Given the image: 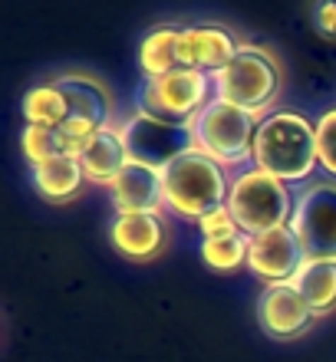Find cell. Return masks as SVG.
<instances>
[{"mask_svg": "<svg viewBox=\"0 0 336 362\" xmlns=\"http://www.w3.org/2000/svg\"><path fill=\"white\" fill-rule=\"evenodd\" d=\"M214 99L238 105L244 112L264 119V109L274 105L280 93V63L274 53L254 43H241L234 59L221 73H214Z\"/></svg>", "mask_w": 336, "mask_h": 362, "instance_id": "277c9868", "label": "cell"}, {"mask_svg": "<svg viewBox=\"0 0 336 362\" xmlns=\"http://www.w3.org/2000/svg\"><path fill=\"white\" fill-rule=\"evenodd\" d=\"M53 83L63 89L66 105H69L66 122L57 129L59 148H63V155H76L79 158V152L93 142V135L103 132L109 125L112 105H109L106 89L89 76H59Z\"/></svg>", "mask_w": 336, "mask_h": 362, "instance_id": "52a82bcc", "label": "cell"}, {"mask_svg": "<svg viewBox=\"0 0 336 362\" xmlns=\"http://www.w3.org/2000/svg\"><path fill=\"white\" fill-rule=\"evenodd\" d=\"M198 228H202V240H221V238H238V234H244V230L238 228L234 214L228 211V204L212 211V214H204V218L198 221Z\"/></svg>", "mask_w": 336, "mask_h": 362, "instance_id": "603a6c76", "label": "cell"}, {"mask_svg": "<svg viewBox=\"0 0 336 362\" xmlns=\"http://www.w3.org/2000/svg\"><path fill=\"white\" fill-rule=\"evenodd\" d=\"M20 148H23V158H27L33 168L50 162V158H57V155H63L57 129H43V125H23V132H20Z\"/></svg>", "mask_w": 336, "mask_h": 362, "instance_id": "44dd1931", "label": "cell"}, {"mask_svg": "<svg viewBox=\"0 0 336 362\" xmlns=\"http://www.w3.org/2000/svg\"><path fill=\"white\" fill-rule=\"evenodd\" d=\"M178 37H182V27H175V23H165V27L145 33L142 47H139V66H142L145 79L178 69Z\"/></svg>", "mask_w": 336, "mask_h": 362, "instance_id": "ac0fdd59", "label": "cell"}, {"mask_svg": "<svg viewBox=\"0 0 336 362\" xmlns=\"http://www.w3.org/2000/svg\"><path fill=\"white\" fill-rule=\"evenodd\" d=\"M303 264H307V254H303V244L290 224L267 230L260 238H250L248 267L257 276H264L267 284H290Z\"/></svg>", "mask_w": 336, "mask_h": 362, "instance_id": "8fae6325", "label": "cell"}, {"mask_svg": "<svg viewBox=\"0 0 336 362\" xmlns=\"http://www.w3.org/2000/svg\"><path fill=\"white\" fill-rule=\"evenodd\" d=\"M313 310L307 300L300 296V290L290 284H267L264 293L257 296V323L270 339H294V336L307 333L313 326Z\"/></svg>", "mask_w": 336, "mask_h": 362, "instance_id": "30bf717a", "label": "cell"}, {"mask_svg": "<svg viewBox=\"0 0 336 362\" xmlns=\"http://www.w3.org/2000/svg\"><path fill=\"white\" fill-rule=\"evenodd\" d=\"M294 201H297V194H290V185L260 172L257 165H248L231 178L228 211L234 214L238 228L248 238H260L267 230L287 228L294 218Z\"/></svg>", "mask_w": 336, "mask_h": 362, "instance_id": "3957f363", "label": "cell"}, {"mask_svg": "<svg viewBox=\"0 0 336 362\" xmlns=\"http://www.w3.org/2000/svg\"><path fill=\"white\" fill-rule=\"evenodd\" d=\"M109 240L125 260H152L165 247V221L152 211H132V214H115L109 224Z\"/></svg>", "mask_w": 336, "mask_h": 362, "instance_id": "4fadbf2b", "label": "cell"}, {"mask_svg": "<svg viewBox=\"0 0 336 362\" xmlns=\"http://www.w3.org/2000/svg\"><path fill=\"white\" fill-rule=\"evenodd\" d=\"M109 201H112L115 214H132V211H152L165 208V188L162 172L152 165L129 162L122 172L109 181Z\"/></svg>", "mask_w": 336, "mask_h": 362, "instance_id": "5bb4252c", "label": "cell"}, {"mask_svg": "<svg viewBox=\"0 0 336 362\" xmlns=\"http://www.w3.org/2000/svg\"><path fill=\"white\" fill-rule=\"evenodd\" d=\"M254 165L274 175L284 185L307 181L320 165L317 158V125L300 112H267L254 135Z\"/></svg>", "mask_w": 336, "mask_h": 362, "instance_id": "6da1fadb", "label": "cell"}, {"mask_svg": "<svg viewBox=\"0 0 336 362\" xmlns=\"http://www.w3.org/2000/svg\"><path fill=\"white\" fill-rule=\"evenodd\" d=\"M313 27L323 37H336V0H327V4L313 7Z\"/></svg>", "mask_w": 336, "mask_h": 362, "instance_id": "cb8c5ba5", "label": "cell"}, {"mask_svg": "<svg viewBox=\"0 0 336 362\" xmlns=\"http://www.w3.org/2000/svg\"><path fill=\"white\" fill-rule=\"evenodd\" d=\"M83 181L86 175H83L76 155H57L33 168V185L47 201H69L73 194H79Z\"/></svg>", "mask_w": 336, "mask_h": 362, "instance_id": "2e32d148", "label": "cell"}, {"mask_svg": "<svg viewBox=\"0 0 336 362\" xmlns=\"http://www.w3.org/2000/svg\"><path fill=\"white\" fill-rule=\"evenodd\" d=\"M79 165H83V175L86 181H96V185H106L129 165V152H125V142L119 129H103V132L93 135V142L79 152Z\"/></svg>", "mask_w": 336, "mask_h": 362, "instance_id": "9a60e30c", "label": "cell"}, {"mask_svg": "<svg viewBox=\"0 0 336 362\" xmlns=\"http://www.w3.org/2000/svg\"><path fill=\"white\" fill-rule=\"evenodd\" d=\"M214 99V79L198 69H175L165 76L142 79V86L135 93L139 112L155 115L162 122L192 125L195 115Z\"/></svg>", "mask_w": 336, "mask_h": 362, "instance_id": "8992f818", "label": "cell"}, {"mask_svg": "<svg viewBox=\"0 0 336 362\" xmlns=\"http://www.w3.org/2000/svg\"><path fill=\"white\" fill-rule=\"evenodd\" d=\"M23 119L27 125H43V129H59L66 122L69 115V105H66V95L57 83H43V86H33L27 95H23Z\"/></svg>", "mask_w": 336, "mask_h": 362, "instance_id": "d6986e66", "label": "cell"}, {"mask_svg": "<svg viewBox=\"0 0 336 362\" xmlns=\"http://www.w3.org/2000/svg\"><path fill=\"white\" fill-rule=\"evenodd\" d=\"M238 47L241 43L234 40V33L218 27V23L182 27V37H178V66L214 76V73H221L231 59H234Z\"/></svg>", "mask_w": 336, "mask_h": 362, "instance_id": "7c38bea8", "label": "cell"}, {"mask_svg": "<svg viewBox=\"0 0 336 362\" xmlns=\"http://www.w3.org/2000/svg\"><path fill=\"white\" fill-rule=\"evenodd\" d=\"M162 188L165 208L182 214V218L202 221L204 214L228 204L231 178L221 162H214L202 148H192L162 168Z\"/></svg>", "mask_w": 336, "mask_h": 362, "instance_id": "7a4b0ae2", "label": "cell"}, {"mask_svg": "<svg viewBox=\"0 0 336 362\" xmlns=\"http://www.w3.org/2000/svg\"><path fill=\"white\" fill-rule=\"evenodd\" d=\"M260 115L244 112L238 105L212 99L202 112L195 115V145L208 152L224 168H248L254 165V135H257Z\"/></svg>", "mask_w": 336, "mask_h": 362, "instance_id": "5b68a950", "label": "cell"}, {"mask_svg": "<svg viewBox=\"0 0 336 362\" xmlns=\"http://www.w3.org/2000/svg\"><path fill=\"white\" fill-rule=\"evenodd\" d=\"M290 228L307 260H336V185H307L297 191Z\"/></svg>", "mask_w": 336, "mask_h": 362, "instance_id": "9c48e42d", "label": "cell"}, {"mask_svg": "<svg viewBox=\"0 0 336 362\" xmlns=\"http://www.w3.org/2000/svg\"><path fill=\"white\" fill-rule=\"evenodd\" d=\"M317 158L320 168L336 178V105L317 119Z\"/></svg>", "mask_w": 336, "mask_h": 362, "instance_id": "7402d4cb", "label": "cell"}, {"mask_svg": "<svg viewBox=\"0 0 336 362\" xmlns=\"http://www.w3.org/2000/svg\"><path fill=\"white\" fill-rule=\"evenodd\" d=\"M250 238L238 234V238H221V240H202V260L212 270H234L241 264H248Z\"/></svg>", "mask_w": 336, "mask_h": 362, "instance_id": "ffe728a7", "label": "cell"}, {"mask_svg": "<svg viewBox=\"0 0 336 362\" xmlns=\"http://www.w3.org/2000/svg\"><path fill=\"white\" fill-rule=\"evenodd\" d=\"M119 135H122V142H125L129 162L152 165L158 172H162L165 165H172L178 155L198 148L192 125L162 122V119L145 115V112H135L132 119H125L119 125Z\"/></svg>", "mask_w": 336, "mask_h": 362, "instance_id": "ba28073f", "label": "cell"}, {"mask_svg": "<svg viewBox=\"0 0 336 362\" xmlns=\"http://www.w3.org/2000/svg\"><path fill=\"white\" fill-rule=\"evenodd\" d=\"M294 286L307 300L313 316H327L336 310V260H307L300 274L294 276Z\"/></svg>", "mask_w": 336, "mask_h": 362, "instance_id": "e0dca14e", "label": "cell"}]
</instances>
